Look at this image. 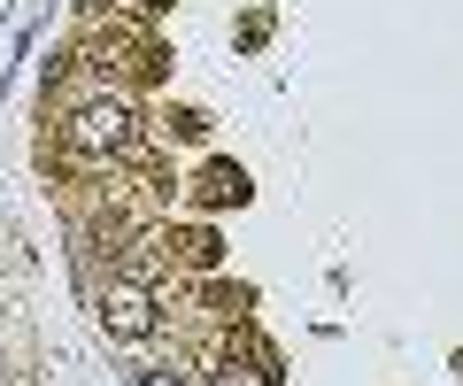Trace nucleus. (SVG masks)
Instances as JSON below:
<instances>
[{
  "instance_id": "obj_1",
  "label": "nucleus",
  "mask_w": 463,
  "mask_h": 386,
  "mask_svg": "<svg viewBox=\"0 0 463 386\" xmlns=\"http://www.w3.org/2000/svg\"><path fill=\"white\" fill-rule=\"evenodd\" d=\"M132 108H124V101H85L78 108V117H70V147H78V155H124V147H132Z\"/></svg>"
},
{
  "instance_id": "obj_2",
  "label": "nucleus",
  "mask_w": 463,
  "mask_h": 386,
  "mask_svg": "<svg viewBox=\"0 0 463 386\" xmlns=\"http://www.w3.org/2000/svg\"><path fill=\"white\" fill-rule=\"evenodd\" d=\"M100 325H109L116 340H147V333H155V302H147V286L116 278L109 294H100Z\"/></svg>"
},
{
  "instance_id": "obj_3",
  "label": "nucleus",
  "mask_w": 463,
  "mask_h": 386,
  "mask_svg": "<svg viewBox=\"0 0 463 386\" xmlns=\"http://www.w3.org/2000/svg\"><path fill=\"white\" fill-rule=\"evenodd\" d=\"M270 379H279V371H240V363L216 371V386H270Z\"/></svg>"
},
{
  "instance_id": "obj_4",
  "label": "nucleus",
  "mask_w": 463,
  "mask_h": 386,
  "mask_svg": "<svg viewBox=\"0 0 463 386\" xmlns=\"http://www.w3.org/2000/svg\"><path fill=\"white\" fill-rule=\"evenodd\" d=\"M147 386H185V379H178V371H147Z\"/></svg>"
}]
</instances>
